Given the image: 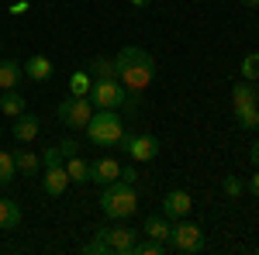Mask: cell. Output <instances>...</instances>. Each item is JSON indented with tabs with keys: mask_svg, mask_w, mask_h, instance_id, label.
<instances>
[{
	"mask_svg": "<svg viewBox=\"0 0 259 255\" xmlns=\"http://www.w3.org/2000/svg\"><path fill=\"white\" fill-rule=\"evenodd\" d=\"M114 69H118V79L124 83L128 93H142V90H149L152 79H156V59H152L145 48H139V45L121 48L118 56H114Z\"/></svg>",
	"mask_w": 259,
	"mask_h": 255,
	"instance_id": "cell-1",
	"label": "cell"
},
{
	"mask_svg": "<svg viewBox=\"0 0 259 255\" xmlns=\"http://www.w3.org/2000/svg\"><path fill=\"white\" fill-rule=\"evenodd\" d=\"M83 131L90 138V145H97V148H118V145H124V138H128L121 114L118 111H107V107H97Z\"/></svg>",
	"mask_w": 259,
	"mask_h": 255,
	"instance_id": "cell-2",
	"label": "cell"
},
{
	"mask_svg": "<svg viewBox=\"0 0 259 255\" xmlns=\"http://www.w3.org/2000/svg\"><path fill=\"white\" fill-rule=\"evenodd\" d=\"M100 211L111 217V221L132 217L139 211V190H135V183H124L121 176L114 179V183H107L104 193H100Z\"/></svg>",
	"mask_w": 259,
	"mask_h": 255,
	"instance_id": "cell-3",
	"label": "cell"
},
{
	"mask_svg": "<svg viewBox=\"0 0 259 255\" xmlns=\"http://www.w3.org/2000/svg\"><path fill=\"white\" fill-rule=\"evenodd\" d=\"M90 104L94 107H107V111H118L128 104V90H124V83L118 76L114 79H94V86H90Z\"/></svg>",
	"mask_w": 259,
	"mask_h": 255,
	"instance_id": "cell-4",
	"label": "cell"
},
{
	"mask_svg": "<svg viewBox=\"0 0 259 255\" xmlns=\"http://www.w3.org/2000/svg\"><path fill=\"white\" fill-rule=\"evenodd\" d=\"M56 114H59V121L66 124V128L83 131V128H87V121L94 118V104H90V97H73V93H69L66 100H59Z\"/></svg>",
	"mask_w": 259,
	"mask_h": 255,
	"instance_id": "cell-5",
	"label": "cell"
},
{
	"mask_svg": "<svg viewBox=\"0 0 259 255\" xmlns=\"http://www.w3.org/2000/svg\"><path fill=\"white\" fill-rule=\"evenodd\" d=\"M169 248H173V252H183V255L200 252V248H204V231H200L197 224H190V221L180 217V224L169 228Z\"/></svg>",
	"mask_w": 259,
	"mask_h": 255,
	"instance_id": "cell-6",
	"label": "cell"
},
{
	"mask_svg": "<svg viewBox=\"0 0 259 255\" xmlns=\"http://www.w3.org/2000/svg\"><path fill=\"white\" fill-rule=\"evenodd\" d=\"M104 241L111 245V255H135V245H139V231L128 228V224H111V228H97Z\"/></svg>",
	"mask_w": 259,
	"mask_h": 255,
	"instance_id": "cell-7",
	"label": "cell"
},
{
	"mask_svg": "<svg viewBox=\"0 0 259 255\" xmlns=\"http://www.w3.org/2000/svg\"><path fill=\"white\" fill-rule=\"evenodd\" d=\"M124 152L132 156V162H152L159 156V138L156 135H128L124 138Z\"/></svg>",
	"mask_w": 259,
	"mask_h": 255,
	"instance_id": "cell-8",
	"label": "cell"
},
{
	"mask_svg": "<svg viewBox=\"0 0 259 255\" xmlns=\"http://www.w3.org/2000/svg\"><path fill=\"white\" fill-rule=\"evenodd\" d=\"M190 207H194V196L187 193V190H169L166 200H162V214L169 217V221L187 217V214H190Z\"/></svg>",
	"mask_w": 259,
	"mask_h": 255,
	"instance_id": "cell-9",
	"label": "cell"
},
{
	"mask_svg": "<svg viewBox=\"0 0 259 255\" xmlns=\"http://www.w3.org/2000/svg\"><path fill=\"white\" fill-rule=\"evenodd\" d=\"M118 176H121V166H118V159L104 156V159H97V162H90V179H94V183H100V186L114 183Z\"/></svg>",
	"mask_w": 259,
	"mask_h": 255,
	"instance_id": "cell-10",
	"label": "cell"
},
{
	"mask_svg": "<svg viewBox=\"0 0 259 255\" xmlns=\"http://www.w3.org/2000/svg\"><path fill=\"white\" fill-rule=\"evenodd\" d=\"M38 131H41V121L35 118V114H21V118H14V128H11V135L18 138L21 145H28V141H35L38 138Z\"/></svg>",
	"mask_w": 259,
	"mask_h": 255,
	"instance_id": "cell-11",
	"label": "cell"
},
{
	"mask_svg": "<svg viewBox=\"0 0 259 255\" xmlns=\"http://www.w3.org/2000/svg\"><path fill=\"white\" fill-rule=\"evenodd\" d=\"M66 186H69V173H66V166L45 169V176H41V190H45V196H62V193H66Z\"/></svg>",
	"mask_w": 259,
	"mask_h": 255,
	"instance_id": "cell-12",
	"label": "cell"
},
{
	"mask_svg": "<svg viewBox=\"0 0 259 255\" xmlns=\"http://www.w3.org/2000/svg\"><path fill=\"white\" fill-rule=\"evenodd\" d=\"M169 217L166 214H149L145 221H142V235L145 238H156V241H166L169 245Z\"/></svg>",
	"mask_w": 259,
	"mask_h": 255,
	"instance_id": "cell-13",
	"label": "cell"
},
{
	"mask_svg": "<svg viewBox=\"0 0 259 255\" xmlns=\"http://www.w3.org/2000/svg\"><path fill=\"white\" fill-rule=\"evenodd\" d=\"M21 76H24V66L18 59H0V90H18Z\"/></svg>",
	"mask_w": 259,
	"mask_h": 255,
	"instance_id": "cell-14",
	"label": "cell"
},
{
	"mask_svg": "<svg viewBox=\"0 0 259 255\" xmlns=\"http://www.w3.org/2000/svg\"><path fill=\"white\" fill-rule=\"evenodd\" d=\"M232 107H259V90L249 79H242V83L232 86Z\"/></svg>",
	"mask_w": 259,
	"mask_h": 255,
	"instance_id": "cell-15",
	"label": "cell"
},
{
	"mask_svg": "<svg viewBox=\"0 0 259 255\" xmlns=\"http://www.w3.org/2000/svg\"><path fill=\"white\" fill-rule=\"evenodd\" d=\"M24 107H28L24 93H18V90H4V93H0V114H4V118H21Z\"/></svg>",
	"mask_w": 259,
	"mask_h": 255,
	"instance_id": "cell-16",
	"label": "cell"
},
{
	"mask_svg": "<svg viewBox=\"0 0 259 255\" xmlns=\"http://www.w3.org/2000/svg\"><path fill=\"white\" fill-rule=\"evenodd\" d=\"M18 224H21V207H18V200L0 196V231H14Z\"/></svg>",
	"mask_w": 259,
	"mask_h": 255,
	"instance_id": "cell-17",
	"label": "cell"
},
{
	"mask_svg": "<svg viewBox=\"0 0 259 255\" xmlns=\"http://www.w3.org/2000/svg\"><path fill=\"white\" fill-rule=\"evenodd\" d=\"M24 73H28V79H35V83H45V79L52 76V62H49V56H31L28 66H24Z\"/></svg>",
	"mask_w": 259,
	"mask_h": 255,
	"instance_id": "cell-18",
	"label": "cell"
},
{
	"mask_svg": "<svg viewBox=\"0 0 259 255\" xmlns=\"http://www.w3.org/2000/svg\"><path fill=\"white\" fill-rule=\"evenodd\" d=\"M14 156V166H18V173H28V176H35L41 169V159L35 152H28V148H18V152H11Z\"/></svg>",
	"mask_w": 259,
	"mask_h": 255,
	"instance_id": "cell-19",
	"label": "cell"
},
{
	"mask_svg": "<svg viewBox=\"0 0 259 255\" xmlns=\"http://www.w3.org/2000/svg\"><path fill=\"white\" fill-rule=\"evenodd\" d=\"M90 86H94L90 69H76V73L69 76V93H73V97H90Z\"/></svg>",
	"mask_w": 259,
	"mask_h": 255,
	"instance_id": "cell-20",
	"label": "cell"
},
{
	"mask_svg": "<svg viewBox=\"0 0 259 255\" xmlns=\"http://www.w3.org/2000/svg\"><path fill=\"white\" fill-rule=\"evenodd\" d=\"M66 173H69V183H90V162H83V156L66 159Z\"/></svg>",
	"mask_w": 259,
	"mask_h": 255,
	"instance_id": "cell-21",
	"label": "cell"
},
{
	"mask_svg": "<svg viewBox=\"0 0 259 255\" xmlns=\"http://www.w3.org/2000/svg\"><path fill=\"white\" fill-rule=\"evenodd\" d=\"M87 69H90V76H94V79H114V76H118L114 59H94Z\"/></svg>",
	"mask_w": 259,
	"mask_h": 255,
	"instance_id": "cell-22",
	"label": "cell"
},
{
	"mask_svg": "<svg viewBox=\"0 0 259 255\" xmlns=\"http://www.w3.org/2000/svg\"><path fill=\"white\" fill-rule=\"evenodd\" d=\"M235 124L242 131H252L259 124V107H235Z\"/></svg>",
	"mask_w": 259,
	"mask_h": 255,
	"instance_id": "cell-23",
	"label": "cell"
},
{
	"mask_svg": "<svg viewBox=\"0 0 259 255\" xmlns=\"http://www.w3.org/2000/svg\"><path fill=\"white\" fill-rule=\"evenodd\" d=\"M18 176V166H14V156L11 152H0V186H11Z\"/></svg>",
	"mask_w": 259,
	"mask_h": 255,
	"instance_id": "cell-24",
	"label": "cell"
},
{
	"mask_svg": "<svg viewBox=\"0 0 259 255\" xmlns=\"http://www.w3.org/2000/svg\"><path fill=\"white\" fill-rule=\"evenodd\" d=\"M239 73H242V79H249V83H256V79H259V52H249V56L242 59Z\"/></svg>",
	"mask_w": 259,
	"mask_h": 255,
	"instance_id": "cell-25",
	"label": "cell"
},
{
	"mask_svg": "<svg viewBox=\"0 0 259 255\" xmlns=\"http://www.w3.org/2000/svg\"><path fill=\"white\" fill-rule=\"evenodd\" d=\"M83 255H111V245L104 241V235H100V231H94V238L83 245Z\"/></svg>",
	"mask_w": 259,
	"mask_h": 255,
	"instance_id": "cell-26",
	"label": "cell"
},
{
	"mask_svg": "<svg viewBox=\"0 0 259 255\" xmlns=\"http://www.w3.org/2000/svg\"><path fill=\"white\" fill-rule=\"evenodd\" d=\"M166 248H169L166 241H156V238H149V241H139V245H135V255H162Z\"/></svg>",
	"mask_w": 259,
	"mask_h": 255,
	"instance_id": "cell-27",
	"label": "cell"
},
{
	"mask_svg": "<svg viewBox=\"0 0 259 255\" xmlns=\"http://www.w3.org/2000/svg\"><path fill=\"white\" fill-rule=\"evenodd\" d=\"M41 166H45V169H56V166H66V156L59 152V145H52V148H45V152H41Z\"/></svg>",
	"mask_w": 259,
	"mask_h": 255,
	"instance_id": "cell-28",
	"label": "cell"
},
{
	"mask_svg": "<svg viewBox=\"0 0 259 255\" xmlns=\"http://www.w3.org/2000/svg\"><path fill=\"white\" fill-rule=\"evenodd\" d=\"M221 186H225V196H228V200H239V196L245 193V183H242L239 176H225Z\"/></svg>",
	"mask_w": 259,
	"mask_h": 255,
	"instance_id": "cell-29",
	"label": "cell"
},
{
	"mask_svg": "<svg viewBox=\"0 0 259 255\" xmlns=\"http://www.w3.org/2000/svg\"><path fill=\"white\" fill-rule=\"evenodd\" d=\"M56 145H59V152H62L66 159L80 156V141H76V138H62V141H56Z\"/></svg>",
	"mask_w": 259,
	"mask_h": 255,
	"instance_id": "cell-30",
	"label": "cell"
},
{
	"mask_svg": "<svg viewBox=\"0 0 259 255\" xmlns=\"http://www.w3.org/2000/svg\"><path fill=\"white\" fill-rule=\"evenodd\" d=\"M121 179H124V183H139V169H135V166H124V169H121Z\"/></svg>",
	"mask_w": 259,
	"mask_h": 255,
	"instance_id": "cell-31",
	"label": "cell"
},
{
	"mask_svg": "<svg viewBox=\"0 0 259 255\" xmlns=\"http://www.w3.org/2000/svg\"><path fill=\"white\" fill-rule=\"evenodd\" d=\"M249 193H252V196H259V166H256V173L249 176Z\"/></svg>",
	"mask_w": 259,
	"mask_h": 255,
	"instance_id": "cell-32",
	"label": "cell"
},
{
	"mask_svg": "<svg viewBox=\"0 0 259 255\" xmlns=\"http://www.w3.org/2000/svg\"><path fill=\"white\" fill-rule=\"evenodd\" d=\"M249 162H252V166H259V138L249 145Z\"/></svg>",
	"mask_w": 259,
	"mask_h": 255,
	"instance_id": "cell-33",
	"label": "cell"
},
{
	"mask_svg": "<svg viewBox=\"0 0 259 255\" xmlns=\"http://www.w3.org/2000/svg\"><path fill=\"white\" fill-rule=\"evenodd\" d=\"M24 11H28V4H24V0H14V4H11V14H24Z\"/></svg>",
	"mask_w": 259,
	"mask_h": 255,
	"instance_id": "cell-34",
	"label": "cell"
},
{
	"mask_svg": "<svg viewBox=\"0 0 259 255\" xmlns=\"http://www.w3.org/2000/svg\"><path fill=\"white\" fill-rule=\"evenodd\" d=\"M128 4H132V7H149L152 0H128Z\"/></svg>",
	"mask_w": 259,
	"mask_h": 255,
	"instance_id": "cell-35",
	"label": "cell"
},
{
	"mask_svg": "<svg viewBox=\"0 0 259 255\" xmlns=\"http://www.w3.org/2000/svg\"><path fill=\"white\" fill-rule=\"evenodd\" d=\"M242 7H252V11H256V7H259V0H242Z\"/></svg>",
	"mask_w": 259,
	"mask_h": 255,
	"instance_id": "cell-36",
	"label": "cell"
}]
</instances>
